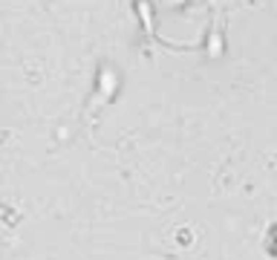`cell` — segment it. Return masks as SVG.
Instances as JSON below:
<instances>
[{
  "mask_svg": "<svg viewBox=\"0 0 277 260\" xmlns=\"http://www.w3.org/2000/svg\"><path fill=\"white\" fill-rule=\"evenodd\" d=\"M263 249L269 252V257L277 260V223H271L269 231H266V243H263Z\"/></svg>",
  "mask_w": 277,
  "mask_h": 260,
  "instance_id": "obj_1",
  "label": "cell"
}]
</instances>
